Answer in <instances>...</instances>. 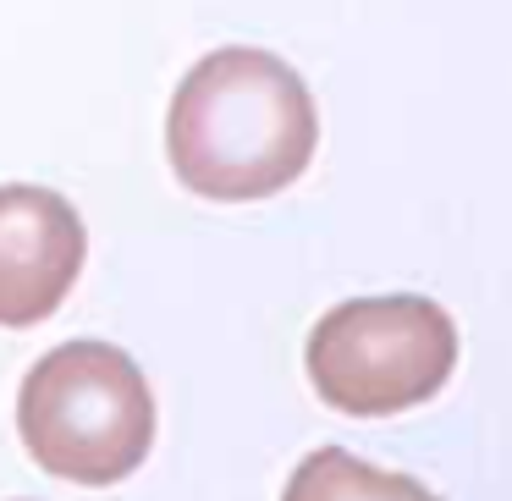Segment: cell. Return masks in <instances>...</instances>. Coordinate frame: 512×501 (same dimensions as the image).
Returning a JSON list of instances; mask_svg holds the SVG:
<instances>
[{
  "label": "cell",
  "instance_id": "obj_1",
  "mask_svg": "<svg viewBox=\"0 0 512 501\" xmlns=\"http://www.w3.org/2000/svg\"><path fill=\"white\" fill-rule=\"evenodd\" d=\"M320 144V116L303 78L270 50H210L182 78L166 116V149L182 188L243 204L292 188Z\"/></svg>",
  "mask_w": 512,
  "mask_h": 501
},
{
  "label": "cell",
  "instance_id": "obj_2",
  "mask_svg": "<svg viewBox=\"0 0 512 501\" xmlns=\"http://www.w3.org/2000/svg\"><path fill=\"white\" fill-rule=\"evenodd\" d=\"M17 430L45 474L72 485H116L155 446V397L122 347L61 342L28 369Z\"/></svg>",
  "mask_w": 512,
  "mask_h": 501
},
{
  "label": "cell",
  "instance_id": "obj_3",
  "mask_svg": "<svg viewBox=\"0 0 512 501\" xmlns=\"http://www.w3.org/2000/svg\"><path fill=\"white\" fill-rule=\"evenodd\" d=\"M309 380L331 408L353 419L419 408L452 380L457 325L435 298H347L309 331Z\"/></svg>",
  "mask_w": 512,
  "mask_h": 501
},
{
  "label": "cell",
  "instance_id": "obj_4",
  "mask_svg": "<svg viewBox=\"0 0 512 501\" xmlns=\"http://www.w3.org/2000/svg\"><path fill=\"white\" fill-rule=\"evenodd\" d=\"M89 254L78 210L50 188H0V325H39L61 309Z\"/></svg>",
  "mask_w": 512,
  "mask_h": 501
},
{
  "label": "cell",
  "instance_id": "obj_5",
  "mask_svg": "<svg viewBox=\"0 0 512 501\" xmlns=\"http://www.w3.org/2000/svg\"><path fill=\"white\" fill-rule=\"evenodd\" d=\"M281 501H441V496L408 474H386V468L342 452V446H320L292 468Z\"/></svg>",
  "mask_w": 512,
  "mask_h": 501
}]
</instances>
